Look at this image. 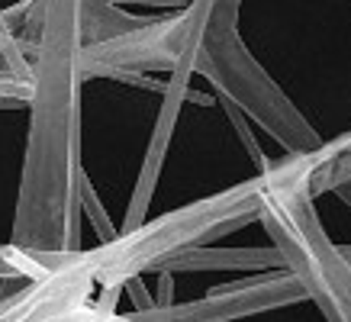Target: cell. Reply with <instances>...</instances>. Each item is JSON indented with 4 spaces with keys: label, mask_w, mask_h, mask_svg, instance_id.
Masks as SVG:
<instances>
[]
</instances>
